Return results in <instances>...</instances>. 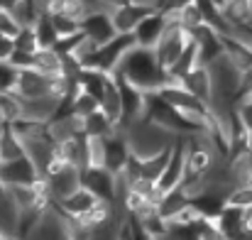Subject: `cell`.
<instances>
[{"mask_svg":"<svg viewBox=\"0 0 252 240\" xmlns=\"http://www.w3.org/2000/svg\"><path fill=\"white\" fill-rule=\"evenodd\" d=\"M95 110H100V101H98L93 93H88V91L81 88V91L74 96V113L81 115V118H88V115L95 113Z\"/></svg>","mask_w":252,"mask_h":240,"instance_id":"cell-25","label":"cell"},{"mask_svg":"<svg viewBox=\"0 0 252 240\" xmlns=\"http://www.w3.org/2000/svg\"><path fill=\"white\" fill-rule=\"evenodd\" d=\"M216 2H218V5H220V7H223V2H225V0H216Z\"/></svg>","mask_w":252,"mask_h":240,"instance_id":"cell-38","label":"cell"},{"mask_svg":"<svg viewBox=\"0 0 252 240\" xmlns=\"http://www.w3.org/2000/svg\"><path fill=\"white\" fill-rule=\"evenodd\" d=\"M150 12H152V7H147V5H140V2L130 0V2H125V5H120V7H115V10H113L115 30H118V32H135V30H137V25H140Z\"/></svg>","mask_w":252,"mask_h":240,"instance_id":"cell-12","label":"cell"},{"mask_svg":"<svg viewBox=\"0 0 252 240\" xmlns=\"http://www.w3.org/2000/svg\"><path fill=\"white\" fill-rule=\"evenodd\" d=\"M137 47V39L132 32H118L110 42L100 44L93 57L86 62V69H98V71H105V74H115L118 67L123 64V59L127 57L130 49Z\"/></svg>","mask_w":252,"mask_h":240,"instance_id":"cell-2","label":"cell"},{"mask_svg":"<svg viewBox=\"0 0 252 240\" xmlns=\"http://www.w3.org/2000/svg\"><path fill=\"white\" fill-rule=\"evenodd\" d=\"M10 62H12L17 69H32V67H34V54L22 52V49H15L12 57H10Z\"/></svg>","mask_w":252,"mask_h":240,"instance_id":"cell-32","label":"cell"},{"mask_svg":"<svg viewBox=\"0 0 252 240\" xmlns=\"http://www.w3.org/2000/svg\"><path fill=\"white\" fill-rule=\"evenodd\" d=\"M17 5H20V0H0V10H10L12 12Z\"/></svg>","mask_w":252,"mask_h":240,"instance_id":"cell-35","label":"cell"},{"mask_svg":"<svg viewBox=\"0 0 252 240\" xmlns=\"http://www.w3.org/2000/svg\"><path fill=\"white\" fill-rule=\"evenodd\" d=\"M25 155V142L17 135V130L12 128V123H2L0 125V162L17 160Z\"/></svg>","mask_w":252,"mask_h":240,"instance_id":"cell-16","label":"cell"},{"mask_svg":"<svg viewBox=\"0 0 252 240\" xmlns=\"http://www.w3.org/2000/svg\"><path fill=\"white\" fill-rule=\"evenodd\" d=\"M171 22H169L167 32L162 34V39H159V44L155 47V52H157V59H159V64L164 67V69H171L174 67V62L184 54V49L191 44V39H193V34H191V30H186L181 22H176L174 17H169Z\"/></svg>","mask_w":252,"mask_h":240,"instance_id":"cell-3","label":"cell"},{"mask_svg":"<svg viewBox=\"0 0 252 240\" xmlns=\"http://www.w3.org/2000/svg\"><path fill=\"white\" fill-rule=\"evenodd\" d=\"M98 201V196L88 189V186H81V189H76L71 196H66L64 201H54V204H59V208L66 213V216H71V218H79V216H84L86 211L93 206Z\"/></svg>","mask_w":252,"mask_h":240,"instance_id":"cell-15","label":"cell"},{"mask_svg":"<svg viewBox=\"0 0 252 240\" xmlns=\"http://www.w3.org/2000/svg\"><path fill=\"white\" fill-rule=\"evenodd\" d=\"M0 37H2V34H0Z\"/></svg>","mask_w":252,"mask_h":240,"instance_id":"cell-40","label":"cell"},{"mask_svg":"<svg viewBox=\"0 0 252 240\" xmlns=\"http://www.w3.org/2000/svg\"><path fill=\"white\" fill-rule=\"evenodd\" d=\"M34 69L47 76H64V57L57 49H39L34 54Z\"/></svg>","mask_w":252,"mask_h":240,"instance_id":"cell-19","label":"cell"},{"mask_svg":"<svg viewBox=\"0 0 252 240\" xmlns=\"http://www.w3.org/2000/svg\"><path fill=\"white\" fill-rule=\"evenodd\" d=\"M84 186H88L103 201L115 204V199H118V174L110 171L108 167H86Z\"/></svg>","mask_w":252,"mask_h":240,"instance_id":"cell-5","label":"cell"},{"mask_svg":"<svg viewBox=\"0 0 252 240\" xmlns=\"http://www.w3.org/2000/svg\"><path fill=\"white\" fill-rule=\"evenodd\" d=\"M181 86H184L186 91H191L193 96L203 98L206 103L213 101V76H211V69H208L206 64H201V67H196L191 74H186V76L181 79Z\"/></svg>","mask_w":252,"mask_h":240,"instance_id":"cell-14","label":"cell"},{"mask_svg":"<svg viewBox=\"0 0 252 240\" xmlns=\"http://www.w3.org/2000/svg\"><path fill=\"white\" fill-rule=\"evenodd\" d=\"M20 71L10 59L0 62V91H15L17 88V81H20Z\"/></svg>","mask_w":252,"mask_h":240,"instance_id":"cell-26","label":"cell"},{"mask_svg":"<svg viewBox=\"0 0 252 240\" xmlns=\"http://www.w3.org/2000/svg\"><path fill=\"white\" fill-rule=\"evenodd\" d=\"M235 110H238V118L243 120V125L248 128V133L252 135V98H240L235 103Z\"/></svg>","mask_w":252,"mask_h":240,"instance_id":"cell-31","label":"cell"},{"mask_svg":"<svg viewBox=\"0 0 252 240\" xmlns=\"http://www.w3.org/2000/svg\"><path fill=\"white\" fill-rule=\"evenodd\" d=\"M12 39H15V49H22V52H30V54H37L39 52V39H37L34 25L20 27V32Z\"/></svg>","mask_w":252,"mask_h":240,"instance_id":"cell-24","label":"cell"},{"mask_svg":"<svg viewBox=\"0 0 252 240\" xmlns=\"http://www.w3.org/2000/svg\"><path fill=\"white\" fill-rule=\"evenodd\" d=\"M49 15H52L54 27H57V32H59L62 37L81 32V20H76V17H71V15H64V12H49Z\"/></svg>","mask_w":252,"mask_h":240,"instance_id":"cell-27","label":"cell"},{"mask_svg":"<svg viewBox=\"0 0 252 240\" xmlns=\"http://www.w3.org/2000/svg\"><path fill=\"white\" fill-rule=\"evenodd\" d=\"M17 231H20V208L12 204L7 191H2L0 194V233L17 238Z\"/></svg>","mask_w":252,"mask_h":240,"instance_id":"cell-18","label":"cell"},{"mask_svg":"<svg viewBox=\"0 0 252 240\" xmlns=\"http://www.w3.org/2000/svg\"><path fill=\"white\" fill-rule=\"evenodd\" d=\"M191 2H193V0H167L162 10H164V12H179L181 7H186V5H191Z\"/></svg>","mask_w":252,"mask_h":240,"instance_id":"cell-34","label":"cell"},{"mask_svg":"<svg viewBox=\"0 0 252 240\" xmlns=\"http://www.w3.org/2000/svg\"><path fill=\"white\" fill-rule=\"evenodd\" d=\"M132 157V150H130V142L125 137V133H115L110 137H105V167L110 171H123L127 167V162Z\"/></svg>","mask_w":252,"mask_h":240,"instance_id":"cell-11","label":"cell"},{"mask_svg":"<svg viewBox=\"0 0 252 240\" xmlns=\"http://www.w3.org/2000/svg\"><path fill=\"white\" fill-rule=\"evenodd\" d=\"M213 223L225 236V240H240L248 233V228H245V208L233 206V204H228L218 213V218H213Z\"/></svg>","mask_w":252,"mask_h":240,"instance_id":"cell-10","label":"cell"},{"mask_svg":"<svg viewBox=\"0 0 252 240\" xmlns=\"http://www.w3.org/2000/svg\"><path fill=\"white\" fill-rule=\"evenodd\" d=\"M84 30L81 32H76V34H66V37H59V42H57V52L62 54V57H69V54H74L76 49H79V44L84 42Z\"/></svg>","mask_w":252,"mask_h":240,"instance_id":"cell-29","label":"cell"},{"mask_svg":"<svg viewBox=\"0 0 252 240\" xmlns=\"http://www.w3.org/2000/svg\"><path fill=\"white\" fill-rule=\"evenodd\" d=\"M0 179L5 186L10 184H37L42 179V171L27 155L10 162H0Z\"/></svg>","mask_w":252,"mask_h":240,"instance_id":"cell-6","label":"cell"},{"mask_svg":"<svg viewBox=\"0 0 252 240\" xmlns=\"http://www.w3.org/2000/svg\"><path fill=\"white\" fill-rule=\"evenodd\" d=\"M20 22L15 20V15L10 12V10H0V34H5V37H15L17 32H20Z\"/></svg>","mask_w":252,"mask_h":240,"instance_id":"cell-30","label":"cell"},{"mask_svg":"<svg viewBox=\"0 0 252 240\" xmlns=\"http://www.w3.org/2000/svg\"><path fill=\"white\" fill-rule=\"evenodd\" d=\"M169 15L164 10H152L140 25H137V30L132 32L135 34V39H137V44L140 47H150V49H155L157 44H159V39H162V34L167 32L169 27Z\"/></svg>","mask_w":252,"mask_h":240,"instance_id":"cell-8","label":"cell"},{"mask_svg":"<svg viewBox=\"0 0 252 240\" xmlns=\"http://www.w3.org/2000/svg\"><path fill=\"white\" fill-rule=\"evenodd\" d=\"M186 160H189V135H179L174 147H171V155H169V162L157 181L159 191H171L176 186L184 184V176H186Z\"/></svg>","mask_w":252,"mask_h":240,"instance_id":"cell-4","label":"cell"},{"mask_svg":"<svg viewBox=\"0 0 252 240\" xmlns=\"http://www.w3.org/2000/svg\"><path fill=\"white\" fill-rule=\"evenodd\" d=\"M22 118V98L15 91H0V120L15 123Z\"/></svg>","mask_w":252,"mask_h":240,"instance_id":"cell-23","label":"cell"},{"mask_svg":"<svg viewBox=\"0 0 252 240\" xmlns=\"http://www.w3.org/2000/svg\"><path fill=\"white\" fill-rule=\"evenodd\" d=\"M189 206H191V196H189V191H186L184 186H176V189H171V191H164V194H162V199H159V204H157V211H159L162 218L174 221V218L181 216Z\"/></svg>","mask_w":252,"mask_h":240,"instance_id":"cell-13","label":"cell"},{"mask_svg":"<svg viewBox=\"0 0 252 240\" xmlns=\"http://www.w3.org/2000/svg\"><path fill=\"white\" fill-rule=\"evenodd\" d=\"M250 25H252V20H250Z\"/></svg>","mask_w":252,"mask_h":240,"instance_id":"cell-39","label":"cell"},{"mask_svg":"<svg viewBox=\"0 0 252 240\" xmlns=\"http://www.w3.org/2000/svg\"><path fill=\"white\" fill-rule=\"evenodd\" d=\"M248 184H252V171H250V176H248Z\"/></svg>","mask_w":252,"mask_h":240,"instance_id":"cell-37","label":"cell"},{"mask_svg":"<svg viewBox=\"0 0 252 240\" xmlns=\"http://www.w3.org/2000/svg\"><path fill=\"white\" fill-rule=\"evenodd\" d=\"M223 15L230 25H250L252 20V0H225Z\"/></svg>","mask_w":252,"mask_h":240,"instance_id":"cell-22","label":"cell"},{"mask_svg":"<svg viewBox=\"0 0 252 240\" xmlns=\"http://www.w3.org/2000/svg\"><path fill=\"white\" fill-rule=\"evenodd\" d=\"M81 30L88 39H93L98 47L110 42L118 30H115V22H113V15L110 12H93V15H86L84 22H81Z\"/></svg>","mask_w":252,"mask_h":240,"instance_id":"cell-9","label":"cell"},{"mask_svg":"<svg viewBox=\"0 0 252 240\" xmlns=\"http://www.w3.org/2000/svg\"><path fill=\"white\" fill-rule=\"evenodd\" d=\"M118 76L130 81L132 86L142 88L145 93H159L164 86L174 83L169 69H164L157 59V52L150 47H135L127 52V57L123 59V64L115 71Z\"/></svg>","mask_w":252,"mask_h":240,"instance_id":"cell-1","label":"cell"},{"mask_svg":"<svg viewBox=\"0 0 252 240\" xmlns=\"http://www.w3.org/2000/svg\"><path fill=\"white\" fill-rule=\"evenodd\" d=\"M196 67H201V54H198V44H196V39H191V44L184 49V54L174 62V67L169 69V74H171V79L176 81V83H181V79L186 76V74H191Z\"/></svg>","mask_w":252,"mask_h":240,"instance_id":"cell-17","label":"cell"},{"mask_svg":"<svg viewBox=\"0 0 252 240\" xmlns=\"http://www.w3.org/2000/svg\"><path fill=\"white\" fill-rule=\"evenodd\" d=\"M105 2H108V7H110V10H115V7H120V5L130 2V0H105Z\"/></svg>","mask_w":252,"mask_h":240,"instance_id":"cell-36","label":"cell"},{"mask_svg":"<svg viewBox=\"0 0 252 240\" xmlns=\"http://www.w3.org/2000/svg\"><path fill=\"white\" fill-rule=\"evenodd\" d=\"M191 34H193V39H196V44H198V54H201V64H211V62H216L220 54H225V42H223V34L216 30V27H211V25H198V27H193L191 30Z\"/></svg>","mask_w":252,"mask_h":240,"instance_id":"cell-7","label":"cell"},{"mask_svg":"<svg viewBox=\"0 0 252 240\" xmlns=\"http://www.w3.org/2000/svg\"><path fill=\"white\" fill-rule=\"evenodd\" d=\"M34 32H37V39H39V49H54L57 42H59V32L54 27V20L49 12H42L34 22Z\"/></svg>","mask_w":252,"mask_h":240,"instance_id":"cell-21","label":"cell"},{"mask_svg":"<svg viewBox=\"0 0 252 240\" xmlns=\"http://www.w3.org/2000/svg\"><path fill=\"white\" fill-rule=\"evenodd\" d=\"M12 52H15V39L2 34V37H0V62L10 59V57H12Z\"/></svg>","mask_w":252,"mask_h":240,"instance_id":"cell-33","label":"cell"},{"mask_svg":"<svg viewBox=\"0 0 252 240\" xmlns=\"http://www.w3.org/2000/svg\"><path fill=\"white\" fill-rule=\"evenodd\" d=\"M84 130H86V135H98V137H110V135L120 133V128L103 110H95L88 118H84Z\"/></svg>","mask_w":252,"mask_h":240,"instance_id":"cell-20","label":"cell"},{"mask_svg":"<svg viewBox=\"0 0 252 240\" xmlns=\"http://www.w3.org/2000/svg\"><path fill=\"white\" fill-rule=\"evenodd\" d=\"M228 204L240 206V208H252V184H240L230 191Z\"/></svg>","mask_w":252,"mask_h":240,"instance_id":"cell-28","label":"cell"}]
</instances>
